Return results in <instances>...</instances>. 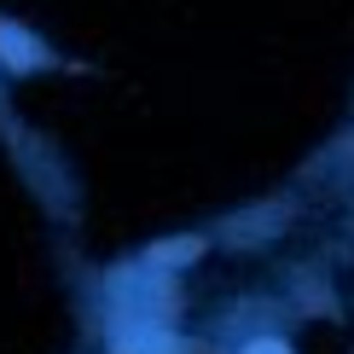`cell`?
Masks as SVG:
<instances>
[{
    "label": "cell",
    "mask_w": 354,
    "mask_h": 354,
    "mask_svg": "<svg viewBox=\"0 0 354 354\" xmlns=\"http://www.w3.org/2000/svg\"><path fill=\"white\" fill-rule=\"evenodd\" d=\"M0 58H6L12 70H35V64H47V53H41L18 24H0Z\"/></svg>",
    "instance_id": "6da1fadb"
},
{
    "label": "cell",
    "mask_w": 354,
    "mask_h": 354,
    "mask_svg": "<svg viewBox=\"0 0 354 354\" xmlns=\"http://www.w3.org/2000/svg\"><path fill=\"white\" fill-rule=\"evenodd\" d=\"M116 354H180V343H174L169 331H157V326H140V331H122L111 343Z\"/></svg>",
    "instance_id": "7a4b0ae2"
},
{
    "label": "cell",
    "mask_w": 354,
    "mask_h": 354,
    "mask_svg": "<svg viewBox=\"0 0 354 354\" xmlns=\"http://www.w3.org/2000/svg\"><path fill=\"white\" fill-rule=\"evenodd\" d=\"M192 256H198V239H169L151 250V261H192Z\"/></svg>",
    "instance_id": "3957f363"
},
{
    "label": "cell",
    "mask_w": 354,
    "mask_h": 354,
    "mask_svg": "<svg viewBox=\"0 0 354 354\" xmlns=\"http://www.w3.org/2000/svg\"><path fill=\"white\" fill-rule=\"evenodd\" d=\"M244 354H290V348H285V343H250Z\"/></svg>",
    "instance_id": "277c9868"
}]
</instances>
